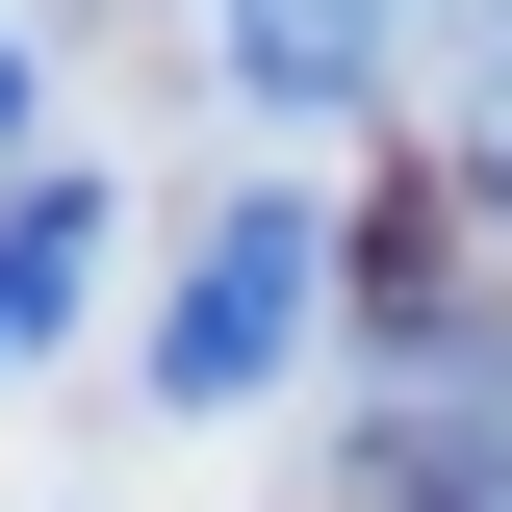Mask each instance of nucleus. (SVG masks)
Instances as JSON below:
<instances>
[{"label":"nucleus","instance_id":"f257e3e1","mask_svg":"<svg viewBox=\"0 0 512 512\" xmlns=\"http://www.w3.org/2000/svg\"><path fill=\"white\" fill-rule=\"evenodd\" d=\"M308 308H333V205H231L205 282L154 308V410H256V384L308 359Z\"/></svg>","mask_w":512,"mask_h":512},{"label":"nucleus","instance_id":"f03ea898","mask_svg":"<svg viewBox=\"0 0 512 512\" xmlns=\"http://www.w3.org/2000/svg\"><path fill=\"white\" fill-rule=\"evenodd\" d=\"M359 461H384V512H512V333H410Z\"/></svg>","mask_w":512,"mask_h":512},{"label":"nucleus","instance_id":"7ed1b4c3","mask_svg":"<svg viewBox=\"0 0 512 512\" xmlns=\"http://www.w3.org/2000/svg\"><path fill=\"white\" fill-rule=\"evenodd\" d=\"M384 26H410V0H205V77H231V103H359Z\"/></svg>","mask_w":512,"mask_h":512},{"label":"nucleus","instance_id":"20e7f679","mask_svg":"<svg viewBox=\"0 0 512 512\" xmlns=\"http://www.w3.org/2000/svg\"><path fill=\"white\" fill-rule=\"evenodd\" d=\"M77 308H103V180H77V154H52V180L0 205V384L52 359V333H77Z\"/></svg>","mask_w":512,"mask_h":512},{"label":"nucleus","instance_id":"39448f33","mask_svg":"<svg viewBox=\"0 0 512 512\" xmlns=\"http://www.w3.org/2000/svg\"><path fill=\"white\" fill-rule=\"evenodd\" d=\"M461 180L512 205V0H487V52H461Z\"/></svg>","mask_w":512,"mask_h":512},{"label":"nucleus","instance_id":"423d86ee","mask_svg":"<svg viewBox=\"0 0 512 512\" xmlns=\"http://www.w3.org/2000/svg\"><path fill=\"white\" fill-rule=\"evenodd\" d=\"M26 103H52V77H26V26H0V154H26Z\"/></svg>","mask_w":512,"mask_h":512}]
</instances>
